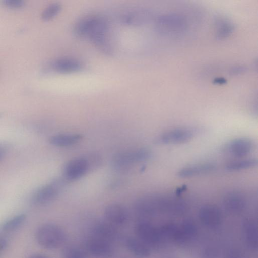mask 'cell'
<instances>
[{
    "label": "cell",
    "instance_id": "8fae6325",
    "mask_svg": "<svg viewBox=\"0 0 258 258\" xmlns=\"http://www.w3.org/2000/svg\"><path fill=\"white\" fill-rule=\"evenodd\" d=\"M104 216L106 220L113 225H123L128 219L126 209L118 204H111L106 206Z\"/></svg>",
    "mask_w": 258,
    "mask_h": 258
},
{
    "label": "cell",
    "instance_id": "ac0fdd59",
    "mask_svg": "<svg viewBox=\"0 0 258 258\" xmlns=\"http://www.w3.org/2000/svg\"><path fill=\"white\" fill-rule=\"evenodd\" d=\"M82 137L80 134H59L50 137L49 142L55 146L66 147L78 143Z\"/></svg>",
    "mask_w": 258,
    "mask_h": 258
},
{
    "label": "cell",
    "instance_id": "3957f363",
    "mask_svg": "<svg viewBox=\"0 0 258 258\" xmlns=\"http://www.w3.org/2000/svg\"><path fill=\"white\" fill-rule=\"evenodd\" d=\"M151 156L150 150L144 148L120 152L113 157L112 165L116 170L126 171L135 163L148 160Z\"/></svg>",
    "mask_w": 258,
    "mask_h": 258
},
{
    "label": "cell",
    "instance_id": "f1b7e54d",
    "mask_svg": "<svg viewBox=\"0 0 258 258\" xmlns=\"http://www.w3.org/2000/svg\"><path fill=\"white\" fill-rule=\"evenodd\" d=\"M0 116H1V114H0Z\"/></svg>",
    "mask_w": 258,
    "mask_h": 258
},
{
    "label": "cell",
    "instance_id": "4316f807",
    "mask_svg": "<svg viewBox=\"0 0 258 258\" xmlns=\"http://www.w3.org/2000/svg\"><path fill=\"white\" fill-rule=\"evenodd\" d=\"M4 150L2 147L0 146V161L3 158V157L4 156Z\"/></svg>",
    "mask_w": 258,
    "mask_h": 258
},
{
    "label": "cell",
    "instance_id": "603a6c76",
    "mask_svg": "<svg viewBox=\"0 0 258 258\" xmlns=\"http://www.w3.org/2000/svg\"><path fill=\"white\" fill-rule=\"evenodd\" d=\"M60 9V5L57 3L51 4L43 11L42 17L44 20H49L55 16Z\"/></svg>",
    "mask_w": 258,
    "mask_h": 258
},
{
    "label": "cell",
    "instance_id": "5bb4252c",
    "mask_svg": "<svg viewBox=\"0 0 258 258\" xmlns=\"http://www.w3.org/2000/svg\"><path fill=\"white\" fill-rule=\"evenodd\" d=\"M201 221L208 225H216L221 220V213L218 207L214 205L207 204L202 206L199 211Z\"/></svg>",
    "mask_w": 258,
    "mask_h": 258
},
{
    "label": "cell",
    "instance_id": "2e32d148",
    "mask_svg": "<svg viewBox=\"0 0 258 258\" xmlns=\"http://www.w3.org/2000/svg\"><path fill=\"white\" fill-rule=\"evenodd\" d=\"M127 249L136 257H145L150 254L151 248L137 237L130 236L125 240Z\"/></svg>",
    "mask_w": 258,
    "mask_h": 258
},
{
    "label": "cell",
    "instance_id": "30bf717a",
    "mask_svg": "<svg viewBox=\"0 0 258 258\" xmlns=\"http://www.w3.org/2000/svg\"><path fill=\"white\" fill-rule=\"evenodd\" d=\"M90 167L89 162L86 158L72 159L64 166V177L69 180L78 179L84 175Z\"/></svg>",
    "mask_w": 258,
    "mask_h": 258
},
{
    "label": "cell",
    "instance_id": "cb8c5ba5",
    "mask_svg": "<svg viewBox=\"0 0 258 258\" xmlns=\"http://www.w3.org/2000/svg\"><path fill=\"white\" fill-rule=\"evenodd\" d=\"M2 3L12 8L21 7L24 5V2L22 0H3Z\"/></svg>",
    "mask_w": 258,
    "mask_h": 258
},
{
    "label": "cell",
    "instance_id": "9c48e42d",
    "mask_svg": "<svg viewBox=\"0 0 258 258\" xmlns=\"http://www.w3.org/2000/svg\"><path fill=\"white\" fill-rule=\"evenodd\" d=\"M85 250L87 253L101 258L110 257L114 251L110 242L94 236L87 240Z\"/></svg>",
    "mask_w": 258,
    "mask_h": 258
},
{
    "label": "cell",
    "instance_id": "4fadbf2b",
    "mask_svg": "<svg viewBox=\"0 0 258 258\" xmlns=\"http://www.w3.org/2000/svg\"><path fill=\"white\" fill-rule=\"evenodd\" d=\"M223 204L225 208L229 212L238 213L245 209L246 201L245 197L241 194L231 192L225 196Z\"/></svg>",
    "mask_w": 258,
    "mask_h": 258
},
{
    "label": "cell",
    "instance_id": "d4e9b609",
    "mask_svg": "<svg viewBox=\"0 0 258 258\" xmlns=\"http://www.w3.org/2000/svg\"><path fill=\"white\" fill-rule=\"evenodd\" d=\"M8 244L7 238L3 235H0V252L6 248Z\"/></svg>",
    "mask_w": 258,
    "mask_h": 258
},
{
    "label": "cell",
    "instance_id": "e0dca14e",
    "mask_svg": "<svg viewBox=\"0 0 258 258\" xmlns=\"http://www.w3.org/2000/svg\"><path fill=\"white\" fill-rule=\"evenodd\" d=\"M51 68L57 72L67 73L79 71L82 69V65L79 61L74 59L63 58L53 62Z\"/></svg>",
    "mask_w": 258,
    "mask_h": 258
},
{
    "label": "cell",
    "instance_id": "ffe728a7",
    "mask_svg": "<svg viewBox=\"0 0 258 258\" xmlns=\"http://www.w3.org/2000/svg\"><path fill=\"white\" fill-rule=\"evenodd\" d=\"M26 218L24 214L16 215L4 222L1 226V229L7 232L15 231L23 224Z\"/></svg>",
    "mask_w": 258,
    "mask_h": 258
},
{
    "label": "cell",
    "instance_id": "8992f818",
    "mask_svg": "<svg viewBox=\"0 0 258 258\" xmlns=\"http://www.w3.org/2000/svg\"><path fill=\"white\" fill-rule=\"evenodd\" d=\"M135 232L136 237L150 248L156 246L160 242L158 229L146 220L142 219L136 224Z\"/></svg>",
    "mask_w": 258,
    "mask_h": 258
},
{
    "label": "cell",
    "instance_id": "7c38bea8",
    "mask_svg": "<svg viewBox=\"0 0 258 258\" xmlns=\"http://www.w3.org/2000/svg\"><path fill=\"white\" fill-rule=\"evenodd\" d=\"M215 169V165L210 162L194 164L181 168L177 175L182 178H190L210 173Z\"/></svg>",
    "mask_w": 258,
    "mask_h": 258
},
{
    "label": "cell",
    "instance_id": "7402d4cb",
    "mask_svg": "<svg viewBox=\"0 0 258 258\" xmlns=\"http://www.w3.org/2000/svg\"><path fill=\"white\" fill-rule=\"evenodd\" d=\"M87 252L77 246H68L62 251L63 258H87Z\"/></svg>",
    "mask_w": 258,
    "mask_h": 258
},
{
    "label": "cell",
    "instance_id": "44dd1931",
    "mask_svg": "<svg viewBox=\"0 0 258 258\" xmlns=\"http://www.w3.org/2000/svg\"><path fill=\"white\" fill-rule=\"evenodd\" d=\"M216 36L220 39L225 38L230 34L233 30V24L225 18H220L216 23Z\"/></svg>",
    "mask_w": 258,
    "mask_h": 258
},
{
    "label": "cell",
    "instance_id": "ba28073f",
    "mask_svg": "<svg viewBox=\"0 0 258 258\" xmlns=\"http://www.w3.org/2000/svg\"><path fill=\"white\" fill-rule=\"evenodd\" d=\"M254 143L248 138L234 139L224 146V150L230 155L238 158H243L249 154L253 150Z\"/></svg>",
    "mask_w": 258,
    "mask_h": 258
},
{
    "label": "cell",
    "instance_id": "484cf974",
    "mask_svg": "<svg viewBox=\"0 0 258 258\" xmlns=\"http://www.w3.org/2000/svg\"><path fill=\"white\" fill-rule=\"evenodd\" d=\"M29 258H51L47 255L42 254H34L31 255Z\"/></svg>",
    "mask_w": 258,
    "mask_h": 258
},
{
    "label": "cell",
    "instance_id": "5b68a950",
    "mask_svg": "<svg viewBox=\"0 0 258 258\" xmlns=\"http://www.w3.org/2000/svg\"><path fill=\"white\" fill-rule=\"evenodd\" d=\"M196 131L191 128L180 127L167 131L155 139L161 145L178 144L187 142L194 138Z\"/></svg>",
    "mask_w": 258,
    "mask_h": 258
},
{
    "label": "cell",
    "instance_id": "d6986e66",
    "mask_svg": "<svg viewBox=\"0 0 258 258\" xmlns=\"http://www.w3.org/2000/svg\"><path fill=\"white\" fill-rule=\"evenodd\" d=\"M257 164V160L255 158L242 159L228 163L225 169L230 172L238 171L254 167Z\"/></svg>",
    "mask_w": 258,
    "mask_h": 258
},
{
    "label": "cell",
    "instance_id": "277c9868",
    "mask_svg": "<svg viewBox=\"0 0 258 258\" xmlns=\"http://www.w3.org/2000/svg\"><path fill=\"white\" fill-rule=\"evenodd\" d=\"M158 32L165 35H175L184 31L186 24L184 18L176 14L160 16L157 20Z\"/></svg>",
    "mask_w": 258,
    "mask_h": 258
},
{
    "label": "cell",
    "instance_id": "9a60e30c",
    "mask_svg": "<svg viewBox=\"0 0 258 258\" xmlns=\"http://www.w3.org/2000/svg\"><path fill=\"white\" fill-rule=\"evenodd\" d=\"M114 225L107 221L99 222L93 227V236L111 242L117 238V232Z\"/></svg>",
    "mask_w": 258,
    "mask_h": 258
},
{
    "label": "cell",
    "instance_id": "6da1fadb",
    "mask_svg": "<svg viewBox=\"0 0 258 258\" xmlns=\"http://www.w3.org/2000/svg\"><path fill=\"white\" fill-rule=\"evenodd\" d=\"M108 25L103 19L88 17L80 20L76 24L74 32L81 37H87L99 47L107 51L106 33Z\"/></svg>",
    "mask_w": 258,
    "mask_h": 258
},
{
    "label": "cell",
    "instance_id": "52a82bcc",
    "mask_svg": "<svg viewBox=\"0 0 258 258\" xmlns=\"http://www.w3.org/2000/svg\"><path fill=\"white\" fill-rule=\"evenodd\" d=\"M63 183L60 180H55L40 188L32 196V203L42 205L52 201L59 194Z\"/></svg>",
    "mask_w": 258,
    "mask_h": 258
},
{
    "label": "cell",
    "instance_id": "83f0119b",
    "mask_svg": "<svg viewBox=\"0 0 258 258\" xmlns=\"http://www.w3.org/2000/svg\"><path fill=\"white\" fill-rule=\"evenodd\" d=\"M127 258H139V257H127Z\"/></svg>",
    "mask_w": 258,
    "mask_h": 258
},
{
    "label": "cell",
    "instance_id": "7a4b0ae2",
    "mask_svg": "<svg viewBox=\"0 0 258 258\" xmlns=\"http://www.w3.org/2000/svg\"><path fill=\"white\" fill-rule=\"evenodd\" d=\"M38 244L47 249L59 248L64 242L66 235L59 226L52 223H46L39 226L35 233Z\"/></svg>",
    "mask_w": 258,
    "mask_h": 258
}]
</instances>
